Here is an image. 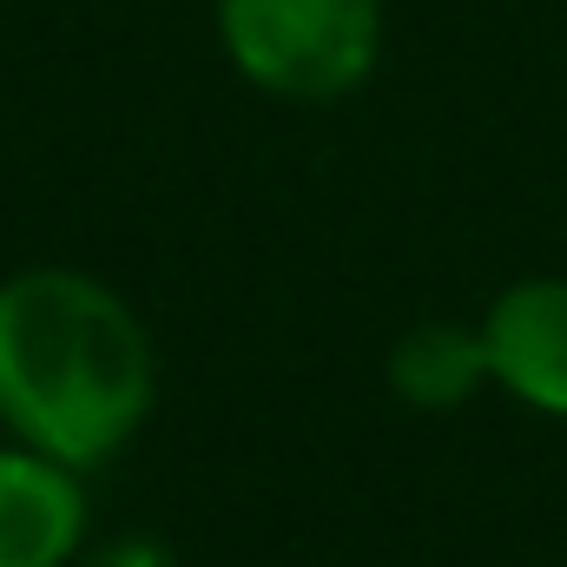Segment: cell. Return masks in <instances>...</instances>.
<instances>
[{
  "label": "cell",
  "instance_id": "6da1fadb",
  "mask_svg": "<svg viewBox=\"0 0 567 567\" xmlns=\"http://www.w3.org/2000/svg\"><path fill=\"white\" fill-rule=\"evenodd\" d=\"M158 403L145 317L93 271L33 265L0 284V429L80 475L106 468Z\"/></svg>",
  "mask_w": 567,
  "mask_h": 567
},
{
  "label": "cell",
  "instance_id": "7a4b0ae2",
  "mask_svg": "<svg viewBox=\"0 0 567 567\" xmlns=\"http://www.w3.org/2000/svg\"><path fill=\"white\" fill-rule=\"evenodd\" d=\"M231 73L290 106L350 100L383 60V0H212Z\"/></svg>",
  "mask_w": 567,
  "mask_h": 567
},
{
  "label": "cell",
  "instance_id": "3957f363",
  "mask_svg": "<svg viewBox=\"0 0 567 567\" xmlns=\"http://www.w3.org/2000/svg\"><path fill=\"white\" fill-rule=\"evenodd\" d=\"M488 383L535 416L567 423V278H522L482 310Z\"/></svg>",
  "mask_w": 567,
  "mask_h": 567
},
{
  "label": "cell",
  "instance_id": "277c9868",
  "mask_svg": "<svg viewBox=\"0 0 567 567\" xmlns=\"http://www.w3.org/2000/svg\"><path fill=\"white\" fill-rule=\"evenodd\" d=\"M93 502L86 475L27 449L0 442V567H73L86 555Z\"/></svg>",
  "mask_w": 567,
  "mask_h": 567
},
{
  "label": "cell",
  "instance_id": "5b68a950",
  "mask_svg": "<svg viewBox=\"0 0 567 567\" xmlns=\"http://www.w3.org/2000/svg\"><path fill=\"white\" fill-rule=\"evenodd\" d=\"M383 370H390L396 403L442 416V410H462L488 383V350H482V330L475 323L435 317V323H416V330H403L390 343V363Z\"/></svg>",
  "mask_w": 567,
  "mask_h": 567
},
{
  "label": "cell",
  "instance_id": "8992f818",
  "mask_svg": "<svg viewBox=\"0 0 567 567\" xmlns=\"http://www.w3.org/2000/svg\"><path fill=\"white\" fill-rule=\"evenodd\" d=\"M73 567H172V561H165V548H158V542H140V535H126V542H106V548L80 555Z\"/></svg>",
  "mask_w": 567,
  "mask_h": 567
}]
</instances>
